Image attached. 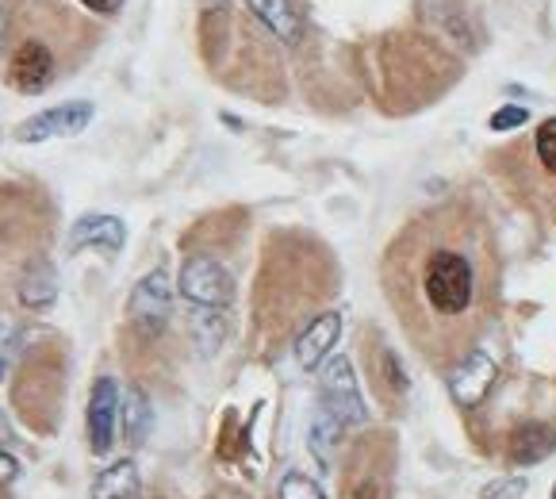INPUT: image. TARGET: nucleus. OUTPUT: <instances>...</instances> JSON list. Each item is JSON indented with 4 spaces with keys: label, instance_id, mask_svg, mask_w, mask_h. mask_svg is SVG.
<instances>
[{
    "label": "nucleus",
    "instance_id": "nucleus-7",
    "mask_svg": "<svg viewBox=\"0 0 556 499\" xmlns=\"http://www.w3.org/2000/svg\"><path fill=\"white\" fill-rule=\"evenodd\" d=\"M97 108L89 100H70V104H54L47 112L31 115L16 127L20 142H47V139H70V135H81L92 123Z\"/></svg>",
    "mask_w": 556,
    "mask_h": 499
},
{
    "label": "nucleus",
    "instance_id": "nucleus-25",
    "mask_svg": "<svg viewBox=\"0 0 556 499\" xmlns=\"http://www.w3.org/2000/svg\"><path fill=\"white\" fill-rule=\"evenodd\" d=\"M4 32H9V12L0 9V39H4Z\"/></svg>",
    "mask_w": 556,
    "mask_h": 499
},
{
    "label": "nucleus",
    "instance_id": "nucleus-1",
    "mask_svg": "<svg viewBox=\"0 0 556 499\" xmlns=\"http://www.w3.org/2000/svg\"><path fill=\"white\" fill-rule=\"evenodd\" d=\"M384 292L426 365L450 373L480 350L500 311V250L468 200L418 212L384 254Z\"/></svg>",
    "mask_w": 556,
    "mask_h": 499
},
{
    "label": "nucleus",
    "instance_id": "nucleus-14",
    "mask_svg": "<svg viewBox=\"0 0 556 499\" xmlns=\"http://www.w3.org/2000/svg\"><path fill=\"white\" fill-rule=\"evenodd\" d=\"M20 303H24L27 311H50L58 300V273L54 265L47 262V258H39V262H31L24 270V277H20V288H16Z\"/></svg>",
    "mask_w": 556,
    "mask_h": 499
},
{
    "label": "nucleus",
    "instance_id": "nucleus-15",
    "mask_svg": "<svg viewBox=\"0 0 556 499\" xmlns=\"http://www.w3.org/2000/svg\"><path fill=\"white\" fill-rule=\"evenodd\" d=\"M245 4L280 42L303 39V12L295 9V0H245Z\"/></svg>",
    "mask_w": 556,
    "mask_h": 499
},
{
    "label": "nucleus",
    "instance_id": "nucleus-23",
    "mask_svg": "<svg viewBox=\"0 0 556 499\" xmlns=\"http://www.w3.org/2000/svg\"><path fill=\"white\" fill-rule=\"evenodd\" d=\"M81 9L97 12V16H115V12L123 9V0H77Z\"/></svg>",
    "mask_w": 556,
    "mask_h": 499
},
{
    "label": "nucleus",
    "instance_id": "nucleus-22",
    "mask_svg": "<svg viewBox=\"0 0 556 499\" xmlns=\"http://www.w3.org/2000/svg\"><path fill=\"white\" fill-rule=\"evenodd\" d=\"M526 120H530V108L507 104V108H500V112L491 115V132L507 135V132H515V127H526Z\"/></svg>",
    "mask_w": 556,
    "mask_h": 499
},
{
    "label": "nucleus",
    "instance_id": "nucleus-26",
    "mask_svg": "<svg viewBox=\"0 0 556 499\" xmlns=\"http://www.w3.org/2000/svg\"><path fill=\"white\" fill-rule=\"evenodd\" d=\"M553 499H556V488H553Z\"/></svg>",
    "mask_w": 556,
    "mask_h": 499
},
{
    "label": "nucleus",
    "instance_id": "nucleus-21",
    "mask_svg": "<svg viewBox=\"0 0 556 499\" xmlns=\"http://www.w3.org/2000/svg\"><path fill=\"white\" fill-rule=\"evenodd\" d=\"M530 491V481L526 476H503V481L483 484L480 499H522Z\"/></svg>",
    "mask_w": 556,
    "mask_h": 499
},
{
    "label": "nucleus",
    "instance_id": "nucleus-17",
    "mask_svg": "<svg viewBox=\"0 0 556 499\" xmlns=\"http://www.w3.org/2000/svg\"><path fill=\"white\" fill-rule=\"evenodd\" d=\"M307 442H312V453L323 461V465H330L338 453V446H342V423H338L334 415H330L327 408H315V419H312V431H307Z\"/></svg>",
    "mask_w": 556,
    "mask_h": 499
},
{
    "label": "nucleus",
    "instance_id": "nucleus-5",
    "mask_svg": "<svg viewBox=\"0 0 556 499\" xmlns=\"http://www.w3.org/2000/svg\"><path fill=\"white\" fill-rule=\"evenodd\" d=\"M180 296L192 303V308H227L235 300V277L223 262L215 258H189V262L180 265Z\"/></svg>",
    "mask_w": 556,
    "mask_h": 499
},
{
    "label": "nucleus",
    "instance_id": "nucleus-2",
    "mask_svg": "<svg viewBox=\"0 0 556 499\" xmlns=\"http://www.w3.org/2000/svg\"><path fill=\"white\" fill-rule=\"evenodd\" d=\"M500 165L533 204L556 220V120L541 123L530 142H510V150L500 154Z\"/></svg>",
    "mask_w": 556,
    "mask_h": 499
},
{
    "label": "nucleus",
    "instance_id": "nucleus-20",
    "mask_svg": "<svg viewBox=\"0 0 556 499\" xmlns=\"http://www.w3.org/2000/svg\"><path fill=\"white\" fill-rule=\"evenodd\" d=\"M280 499H327V496H323V488L312 476L288 473L285 481H280Z\"/></svg>",
    "mask_w": 556,
    "mask_h": 499
},
{
    "label": "nucleus",
    "instance_id": "nucleus-8",
    "mask_svg": "<svg viewBox=\"0 0 556 499\" xmlns=\"http://www.w3.org/2000/svg\"><path fill=\"white\" fill-rule=\"evenodd\" d=\"M89 446L97 458L112 453V442H115V423H119V388H115L112 377H100L92 385V396H89Z\"/></svg>",
    "mask_w": 556,
    "mask_h": 499
},
{
    "label": "nucleus",
    "instance_id": "nucleus-6",
    "mask_svg": "<svg viewBox=\"0 0 556 499\" xmlns=\"http://www.w3.org/2000/svg\"><path fill=\"white\" fill-rule=\"evenodd\" d=\"M58 77V58L50 50L47 39L39 35H27L12 47V58H9V85L24 97H39L54 85Z\"/></svg>",
    "mask_w": 556,
    "mask_h": 499
},
{
    "label": "nucleus",
    "instance_id": "nucleus-16",
    "mask_svg": "<svg viewBox=\"0 0 556 499\" xmlns=\"http://www.w3.org/2000/svg\"><path fill=\"white\" fill-rule=\"evenodd\" d=\"M142 481H139V465L135 461H115L92 484V499H139Z\"/></svg>",
    "mask_w": 556,
    "mask_h": 499
},
{
    "label": "nucleus",
    "instance_id": "nucleus-9",
    "mask_svg": "<svg viewBox=\"0 0 556 499\" xmlns=\"http://www.w3.org/2000/svg\"><path fill=\"white\" fill-rule=\"evenodd\" d=\"M123 242H127V227L115 215H81V220L70 227V254H81V250H104V254H119Z\"/></svg>",
    "mask_w": 556,
    "mask_h": 499
},
{
    "label": "nucleus",
    "instance_id": "nucleus-4",
    "mask_svg": "<svg viewBox=\"0 0 556 499\" xmlns=\"http://www.w3.org/2000/svg\"><path fill=\"white\" fill-rule=\"evenodd\" d=\"M173 320V285L165 270H150L147 277L135 285L131 300H127V323L139 338L165 335Z\"/></svg>",
    "mask_w": 556,
    "mask_h": 499
},
{
    "label": "nucleus",
    "instance_id": "nucleus-13",
    "mask_svg": "<svg viewBox=\"0 0 556 499\" xmlns=\"http://www.w3.org/2000/svg\"><path fill=\"white\" fill-rule=\"evenodd\" d=\"M150 426H154V408H150V396L142 392L139 385L127 388L119 403V431H123V442L127 450H139L142 442L150 438Z\"/></svg>",
    "mask_w": 556,
    "mask_h": 499
},
{
    "label": "nucleus",
    "instance_id": "nucleus-11",
    "mask_svg": "<svg viewBox=\"0 0 556 499\" xmlns=\"http://www.w3.org/2000/svg\"><path fill=\"white\" fill-rule=\"evenodd\" d=\"M342 338V315L338 311H323L319 320H312L303 327V335L295 338V361L303 369H319L330 358L334 342Z\"/></svg>",
    "mask_w": 556,
    "mask_h": 499
},
{
    "label": "nucleus",
    "instance_id": "nucleus-24",
    "mask_svg": "<svg viewBox=\"0 0 556 499\" xmlns=\"http://www.w3.org/2000/svg\"><path fill=\"white\" fill-rule=\"evenodd\" d=\"M20 476V461L9 450H0V484H12Z\"/></svg>",
    "mask_w": 556,
    "mask_h": 499
},
{
    "label": "nucleus",
    "instance_id": "nucleus-10",
    "mask_svg": "<svg viewBox=\"0 0 556 499\" xmlns=\"http://www.w3.org/2000/svg\"><path fill=\"white\" fill-rule=\"evenodd\" d=\"M491 381H495V361L483 350H472L465 361H457L450 369V388L457 396V403H465V408H476L488 396Z\"/></svg>",
    "mask_w": 556,
    "mask_h": 499
},
{
    "label": "nucleus",
    "instance_id": "nucleus-19",
    "mask_svg": "<svg viewBox=\"0 0 556 499\" xmlns=\"http://www.w3.org/2000/svg\"><path fill=\"white\" fill-rule=\"evenodd\" d=\"M20 327L12 320H0V381L9 377L12 373V365H16V358H20Z\"/></svg>",
    "mask_w": 556,
    "mask_h": 499
},
{
    "label": "nucleus",
    "instance_id": "nucleus-12",
    "mask_svg": "<svg viewBox=\"0 0 556 499\" xmlns=\"http://www.w3.org/2000/svg\"><path fill=\"white\" fill-rule=\"evenodd\" d=\"M556 450V431L548 423H522L507 442V458L515 465H541Z\"/></svg>",
    "mask_w": 556,
    "mask_h": 499
},
{
    "label": "nucleus",
    "instance_id": "nucleus-18",
    "mask_svg": "<svg viewBox=\"0 0 556 499\" xmlns=\"http://www.w3.org/2000/svg\"><path fill=\"white\" fill-rule=\"evenodd\" d=\"M377 377H380V392L407 396V373H403L395 350H388V346H380L377 350Z\"/></svg>",
    "mask_w": 556,
    "mask_h": 499
},
{
    "label": "nucleus",
    "instance_id": "nucleus-3",
    "mask_svg": "<svg viewBox=\"0 0 556 499\" xmlns=\"http://www.w3.org/2000/svg\"><path fill=\"white\" fill-rule=\"evenodd\" d=\"M319 403L338 419L342 426H365L368 423V408L365 396L357 388V373H353L350 358H327L323 361V377H319Z\"/></svg>",
    "mask_w": 556,
    "mask_h": 499
}]
</instances>
